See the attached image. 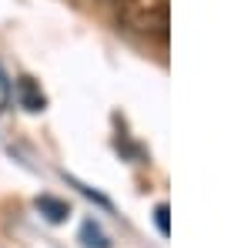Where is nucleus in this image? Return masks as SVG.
I'll use <instances>...</instances> for the list:
<instances>
[{"instance_id": "1", "label": "nucleus", "mask_w": 251, "mask_h": 248, "mask_svg": "<svg viewBox=\"0 0 251 248\" xmlns=\"http://www.w3.org/2000/svg\"><path fill=\"white\" fill-rule=\"evenodd\" d=\"M124 34L144 44H164L171 34V0H114Z\"/></svg>"}, {"instance_id": "2", "label": "nucleus", "mask_w": 251, "mask_h": 248, "mask_svg": "<svg viewBox=\"0 0 251 248\" xmlns=\"http://www.w3.org/2000/svg\"><path fill=\"white\" fill-rule=\"evenodd\" d=\"M17 97L27 111H44V94H40V87L30 77H20L17 81Z\"/></svg>"}, {"instance_id": "3", "label": "nucleus", "mask_w": 251, "mask_h": 248, "mask_svg": "<svg viewBox=\"0 0 251 248\" xmlns=\"http://www.w3.org/2000/svg\"><path fill=\"white\" fill-rule=\"evenodd\" d=\"M37 211L47 218V221H64L71 208H67V201H60V198H50V194H40L37 198Z\"/></svg>"}, {"instance_id": "4", "label": "nucleus", "mask_w": 251, "mask_h": 248, "mask_svg": "<svg viewBox=\"0 0 251 248\" xmlns=\"http://www.w3.org/2000/svg\"><path fill=\"white\" fill-rule=\"evenodd\" d=\"M80 235H84V245L87 248H111V238L100 231L97 221H84V225H80Z\"/></svg>"}, {"instance_id": "5", "label": "nucleus", "mask_w": 251, "mask_h": 248, "mask_svg": "<svg viewBox=\"0 0 251 248\" xmlns=\"http://www.w3.org/2000/svg\"><path fill=\"white\" fill-rule=\"evenodd\" d=\"M154 225L161 235H171V225H168V205H157L154 208Z\"/></svg>"}]
</instances>
